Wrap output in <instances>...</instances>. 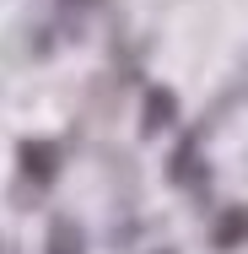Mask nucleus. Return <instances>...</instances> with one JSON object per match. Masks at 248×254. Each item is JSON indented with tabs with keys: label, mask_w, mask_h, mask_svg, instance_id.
I'll use <instances>...</instances> for the list:
<instances>
[{
	"label": "nucleus",
	"mask_w": 248,
	"mask_h": 254,
	"mask_svg": "<svg viewBox=\"0 0 248 254\" xmlns=\"http://www.w3.org/2000/svg\"><path fill=\"white\" fill-rule=\"evenodd\" d=\"M210 249L216 254H232V249H243L248 244V205H221L216 216H210Z\"/></svg>",
	"instance_id": "nucleus-1"
},
{
	"label": "nucleus",
	"mask_w": 248,
	"mask_h": 254,
	"mask_svg": "<svg viewBox=\"0 0 248 254\" xmlns=\"http://www.w3.org/2000/svg\"><path fill=\"white\" fill-rule=\"evenodd\" d=\"M54 173H59V146L54 141H22V179L38 184V190H49Z\"/></svg>",
	"instance_id": "nucleus-2"
},
{
	"label": "nucleus",
	"mask_w": 248,
	"mask_h": 254,
	"mask_svg": "<svg viewBox=\"0 0 248 254\" xmlns=\"http://www.w3.org/2000/svg\"><path fill=\"white\" fill-rule=\"evenodd\" d=\"M173 119H178V98L167 87H151L146 103H141V135H162Z\"/></svg>",
	"instance_id": "nucleus-3"
},
{
	"label": "nucleus",
	"mask_w": 248,
	"mask_h": 254,
	"mask_svg": "<svg viewBox=\"0 0 248 254\" xmlns=\"http://www.w3.org/2000/svg\"><path fill=\"white\" fill-rule=\"evenodd\" d=\"M167 179L178 190H199L205 184V157H199V141H184L178 152L167 157Z\"/></svg>",
	"instance_id": "nucleus-4"
},
{
	"label": "nucleus",
	"mask_w": 248,
	"mask_h": 254,
	"mask_svg": "<svg viewBox=\"0 0 248 254\" xmlns=\"http://www.w3.org/2000/svg\"><path fill=\"white\" fill-rule=\"evenodd\" d=\"M44 254H87V233H81V222L54 216L49 233H44Z\"/></svg>",
	"instance_id": "nucleus-5"
},
{
	"label": "nucleus",
	"mask_w": 248,
	"mask_h": 254,
	"mask_svg": "<svg viewBox=\"0 0 248 254\" xmlns=\"http://www.w3.org/2000/svg\"><path fill=\"white\" fill-rule=\"evenodd\" d=\"M98 5H102V0H54V16H59L70 33H76V27H81V22H87Z\"/></svg>",
	"instance_id": "nucleus-6"
},
{
	"label": "nucleus",
	"mask_w": 248,
	"mask_h": 254,
	"mask_svg": "<svg viewBox=\"0 0 248 254\" xmlns=\"http://www.w3.org/2000/svg\"><path fill=\"white\" fill-rule=\"evenodd\" d=\"M151 254H178V249H151Z\"/></svg>",
	"instance_id": "nucleus-7"
},
{
	"label": "nucleus",
	"mask_w": 248,
	"mask_h": 254,
	"mask_svg": "<svg viewBox=\"0 0 248 254\" xmlns=\"http://www.w3.org/2000/svg\"><path fill=\"white\" fill-rule=\"evenodd\" d=\"M0 254H11V249H5V244H0Z\"/></svg>",
	"instance_id": "nucleus-8"
}]
</instances>
